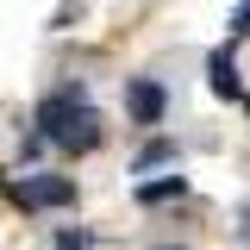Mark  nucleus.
I'll return each instance as SVG.
<instances>
[{
	"label": "nucleus",
	"mask_w": 250,
	"mask_h": 250,
	"mask_svg": "<svg viewBox=\"0 0 250 250\" xmlns=\"http://www.w3.org/2000/svg\"><path fill=\"white\" fill-rule=\"evenodd\" d=\"M31 125H38L57 150H75V156H88L94 144L106 138V131H100V113L88 106V88H82V82L44 94V100H38V113H31Z\"/></svg>",
	"instance_id": "obj_1"
},
{
	"label": "nucleus",
	"mask_w": 250,
	"mask_h": 250,
	"mask_svg": "<svg viewBox=\"0 0 250 250\" xmlns=\"http://www.w3.org/2000/svg\"><path fill=\"white\" fill-rule=\"evenodd\" d=\"M13 194V207H25V213H57V207H75V175H19V182L6 188Z\"/></svg>",
	"instance_id": "obj_2"
},
{
	"label": "nucleus",
	"mask_w": 250,
	"mask_h": 250,
	"mask_svg": "<svg viewBox=\"0 0 250 250\" xmlns=\"http://www.w3.org/2000/svg\"><path fill=\"white\" fill-rule=\"evenodd\" d=\"M163 113H169V88L156 75H125V119L150 131V125H163Z\"/></svg>",
	"instance_id": "obj_3"
},
{
	"label": "nucleus",
	"mask_w": 250,
	"mask_h": 250,
	"mask_svg": "<svg viewBox=\"0 0 250 250\" xmlns=\"http://www.w3.org/2000/svg\"><path fill=\"white\" fill-rule=\"evenodd\" d=\"M207 88L225 94V100H238V62H231V50H213L207 57Z\"/></svg>",
	"instance_id": "obj_4"
},
{
	"label": "nucleus",
	"mask_w": 250,
	"mask_h": 250,
	"mask_svg": "<svg viewBox=\"0 0 250 250\" xmlns=\"http://www.w3.org/2000/svg\"><path fill=\"white\" fill-rule=\"evenodd\" d=\"M188 194V175H163V182H144L138 188V200L144 207H163V200H182Z\"/></svg>",
	"instance_id": "obj_5"
},
{
	"label": "nucleus",
	"mask_w": 250,
	"mask_h": 250,
	"mask_svg": "<svg viewBox=\"0 0 250 250\" xmlns=\"http://www.w3.org/2000/svg\"><path fill=\"white\" fill-rule=\"evenodd\" d=\"M156 163H175V144H169V138H150L144 150L131 156V175H144V169H156Z\"/></svg>",
	"instance_id": "obj_6"
},
{
	"label": "nucleus",
	"mask_w": 250,
	"mask_h": 250,
	"mask_svg": "<svg viewBox=\"0 0 250 250\" xmlns=\"http://www.w3.org/2000/svg\"><path fill=\"white\" fill-rule=\"evenodd\" d=\"M231 38H250V0H238V13H231Z\"/></svg>",
	"instance_id": "obj_7"
}]
</instances>
